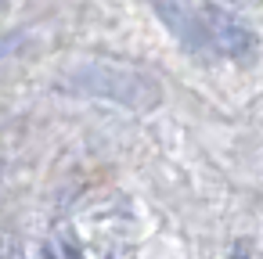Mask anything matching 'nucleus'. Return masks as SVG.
<instances>
[{
	"mask_svg": "<svg viewBox=\"0 0 263 259\" xmlns=\"http://www.w3.org/2000/svg\"><path fill=\"white\" fill-rule=\"evenodd\" d=\"M54 87L65 97L108 101V105H123L134 112H152L162 105V83L155 72L130 65V62H112V58L72 62L69 69L54 76Z\"/></svg>",
	"mask_w": 263,
	"mask_h": 259,
	"instance_id": "obj_1",
	"label": "nucleus"
},
{
	"mask_svg": "<svg viewBox=\"0 0 263 259\" xmlns=\"http://www.w3.org/2000/svg\"><path fill=\"white\" fill-rule=\"evenodd\" d=\"M198 18H202V33H205L209 54L234 58V62L256 54V33H252L241 18H234L231 11L205 4V8H198Z\"/></svg>",
	"mask_w": 263,
	"mask_h": 259,
	"instance_id": "obj_2",
	"label": "nucleus"
},
{
	"mask_svg": "<svg viewBox=\"0 0 263 259\" xmlns=\"http://www.w3.org/2000/svg\"><path fill=\"white\" fill-rule=\"evenodd\" d=\"M152 8H155V15L162 18V26H166L184 47H191V51H198V54H209L198 8H191L187 0H152Z\"/></svg>",
	"mask_w": 263,
	"mask_h": 259,
	"instance_id": "obj_3",
	"label": "nucleus"
},
{
	"mask_svg": "<svg viewBox=\"0 0 263 259\" xmlns=\"http://www.w3.org/2000/svg\"><path fill=\"white\" fill-rule=\"evenodd\" d=\"M18 40V33H0V62L11 54V44Z\"/></svg>",
	"mask_w": 263,
	"mask_h": 259,
	"instance_id": "obj_4",
	"label": "nucleus"
},
{
	"mask_svg": "<svg viewBox=\"0 0 263 259\" xmlns=\"http://www.w3.org/2000/svg\"><path fill=\"white\" fill-rule=\"evenodd\" d=\"M231 259H252V255H249V248H245V245H238V248L231 252Z\"/></svg>",
	"mask_w": 263,
	"mask_h": 259,
	"instance_id": "obj_5",
	"label": "nucleus"
},
{
	"mask_svg": "<svg viewBox=\"0 0 263 259\" xmlns=\"http://www.w3.org/2000/svg\"><path fill=\"white\" fill-rule=\"evenodd\" d=\"M231 4H245L249 8V4H256V0H231Z\"/></svg>",
	"mask_w": 263,
	"mask_h": 259,
	"instance_id": "obj_6",
	"label": "nucleus"
},
{
	"mask_svg": "<svg viewBox=\"0 0 263 259\" xmlns=\"http://www.w3.org/2000/svg\"><path fill=\"white\" fill-rule=\"evenodd\" d=\"M0 8H4V0H0Z\"/></svg>",
	"mask_w": 263,
	"mask_h": 259,
	"instance_id": "obj_7",
	"label": "nucleus"
}]
</instances>
